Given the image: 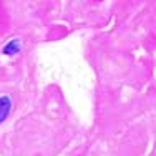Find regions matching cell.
Returning <instances> with one entry per match:
<instances>
[{
  "label": "cell",
  "instance_id": "7a4b0ae2",
  "mask_svg": "<svg viewBox=\"0 0 156 156\" xmlns=\"http://www.w3.org/2000/svg\"><path fill=\"white\" fill-rule=\"evenodd\" d=\"M18 51H20V42L15 38V40H10V42L3 47L2 53L7 55V57H13V55H17Z\"/></svg>",
  "mask_w": 156,
  "mask_h": 156
},
{
  "label": "cell",
  "instance_id": "6da1fadb",
  "mask_svg": "<svg viewBox=\"0 0 156 156\" xmlns=\"http://www.w3.org/2000/svg\"><path fill=\"white\" fill-rule=\"evenodd\" d=\"M10 111H12V100H10V96L2 95L0 96V125L9 118Z\"/></svg>",
  "mask_w": 156,
  "mask_h": 156
}]
</instances>
